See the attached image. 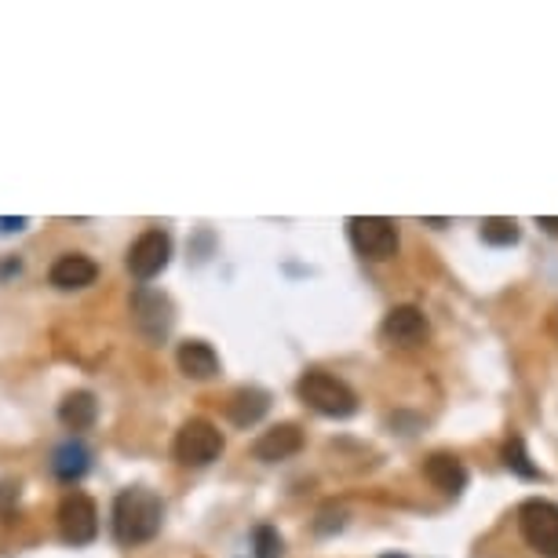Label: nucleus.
<instances>
[{
	"instance_id": "39448f33",
	"label": "nucleus",
	"mask_w": 558,
	"mask_h": 558,
	"mask_svg": "<svg viewBox=\"0 0 558 558\" xmlns=\"http://www.w3.org/2000/svg\"><path fill=\"white\" fill-rule=\"evenodd\" d=\"M347 234H351V245L362 252L365 259H395L398 256V223L387 216H354L347 219Z\"/></svg>"
},
{
	"instance_id": "1a4fd4ad",
	"label": "nucleus",
	"mask_w": 558,
	"mask_h": 558,
	"mask_svg": "<svg viewBox=\"0 0 558 558\" xmlns=\"http://www.w3.org/2000/svg\"><path fill=\"white\" fill-rule=\"evenodd\" d=\"M132 318L140 325V332H146L150 340H165L168 329H172V303L161 292L140 289L132 296Z\"/></svg>"
},
{
	"instance_id": "412c9836",
	"label": "nucleus",
	"mask_w": 558,
	"mask_h": 558,
	"mask_svg": "<svg viewBox=\"0 0 558 558\" xmlns=\"http://www.w3.org/2000/svg\"><path fill=\"white\" fill-rule=\"evenodd\" d=\"M536 227H544L547 234H558V216H541L536 219Z\"/></svg>"
},
{
	"instance_id": "5701e85b",
	"label": "nucleus",
	"mask_w": 558,
	"mask_h": 558,
	"mask_svg": "<svg viewBox=\"0 0 558 558\" xmlns=\"http://www.w3.org/2000/svg\"><path fill=\"white\" fill-rule=\"evenodd\" d=\"M384 558H391V555H384Z\"/></svg>"
},
{
	"instance_id": "7ed1b4c3",
	"label": "nucleus",
	"mask_w": 558,
	"mask_h": 558,
	"mask_svg": "<svg viewBox=\"0 0 558 558\" xmlns=\"http://www.w3.org/2000/svg\"><path fill=\"white\" fill-rule=\"evenodd\" d=\"M519 533L541 558H558V504L551 500H525L519 508Z\"/></svg>"
},
{
	"instance_id": "f257e3e1",
	"label": "nucleus",
	"mask_w": 558,
	"mask_h": 558,
	"mask_svg": "<svg viewBox=\"0 0 558 558\" xmlns=\"http://www.w3.org/2000/svg\"><path fill=\"white\" fill-rule=\"evenodd\" d=\"M161 519H165L161 497L143 486L121 489L118 500H113V536L129 547L154 541L157 530H161Z\"/></svg>"
},
{
	"instance_id": "6ab92c4d",
	"label": "nucleus",
	"mask_w": 558,
	"mask_h": 558,
	"mask_svg": "<svg viewBox=\"0 0 558 558\" xmlns=\"http://www.w3.org/2000/svg\"><path fill=\"white\" fill-rule=\"evenodd\" d=\"M252 544H256V558H281V536L274 525H256V533H252Z\"/></svg>"
},
{
	"instance_id": "2eb2a0df",
	"label": "nucleus",
	"mask_w": 558,
	"mask_h": 558,
	"mask_svg": "<svg viewBox=\"0 0 558 558\" xmlns=\"http://www.w3.org/2000/svg\"><path fill=\"white\" fill-rule=\"evenodd\" d=\"M99 416V402L88 391H73L66 395V402L59 405V420L66 430H88Z\"/></svg>"
},
{
	"instance_id": "0eeeda50",
	"label": "nucleus",
	"mask_w": 558,
	"mask_h": 558,
	"mask_svg": "<svg viewBox=\"0 0 558 558\" xmlns=\"http://www.w3.org/2000/svg\"><path fill=\"white\" fill-rule=\"evenodd\" d=\"M168 259H172V238L165 234V230H143L140 238L132 241V248H129V270H132V278L135 281H150L157 278L165 267H168Z\"/></svg>"
},
{
	"instance_id": "6e6552de",
	"label": "nucleus",
	"mask_w": 558,
	"mask_h": 558,
	"mask_svg": "<svg viewBox=\"0 0 558 558\" xmlns=\"http://www.w3.org/2000/svg\"><path fill=\"white\" fill-rule=\"evenodd\" d=\"M380 336L387 343L395 347H416L424 343L430 336V325H427V314L413 307V303H402V307H391L387 311V318L380 325Z\"/></svg>"
},
{
	"instance_id": "f3484780",
	"label": "nucleus",
	"mask_w": 558,
	"mask_h": 558,
	"mask_svg": "<svg viewBox=\"0 0 558 558\" xmlns=\"http://www.w3.org/2000/svg\"><path fill=\"white\" fill-rule=\"evenodd\" d=\"M504 463H508V468L519 478H530V482L541 478V468H533V463H530V452H525V441L519 435H514L508 446H504Z\"/></svg>"
},
{
	"instance_id": "dca6fc26",
	"label": "nucleus",
	"mask_w": 558,
	"mask_h": 558,
	"mask_svg": "<svg viewBox=\"0 0 558 558\" xmlns=\"http://www.w3.org/2000/svg\"><path fill=\"white\" fill-rule=\"evenodd\" d=\"M51 468H56L59 478H81L84 471H88V449L77 446V441H66L62 449H56V460H51Z\"/></svg>"
},
{
	"instance_id": "9b49d317",
	"label": "nucleus",
	"mask_w": 558,
	"mask_h": 558,
	"mask_svg": "<svg viewBox=\"0 0 558 558\" xmlns=\"http://www.w3.org/2000/svg\"><path fill=\"white\" fill-rule=\"evenodd\" d=\"M96 278H99V267L88 256H81V252H66V256H59L48 270V281L62 292L88 289Z\"/></svg>"
},
{
	"instance_id": "aec40b11",
	"label": "nucleus",
	"mask_w": 558,
	"mask_h": 558,
	"mask_svg": "<svg viewBox=\"0 0 558 558\" xmlns=\"http://www.w3.org/2000/svg\"><path fill=\"white\" fill-rule=\"evenodd\" d=\"M322 519H332V511H322ZM336 525V530H340L343 525V511H336V522H325V525H318V533H329Z\"/></svg>"
},
{
	"instance_id": "9d476101",
	"label": "nucleus",
	"mask_w": 558,
	"mask_h": 558,
	"mask_svg": "<svg viewBox=\"0 0 558 558\" xmlns=\"http://www.w3.org/2000/svg\"><path fill=\"white\" fill-rule=\"evenodd\" d=\"M300 449H303V430L296 424H278V427L263 430V435L256 438L252 457L263 460V463H278V460L296 457Z\"/></svg>"
},
{
	"instance_id": "423d86ee",
	"label": "nucleus",
	"mask_w": 558,
	"mask_h": 558,
	"mask_svg": "<svg viewBox=\"0 0 558 558\" xmlns=\"http://www.w3.org/2000/svg\"><path fill=\"white\" fill-rule=\"evenodd\" d=\"M59 533H62V541L73 544V547L96 541V536H99L96 500L84 497V493H70V497H62V504H59Z\"/></svg>"
},
{
	"instance_id": "ddd939ff",
	"label": "nucleus",
	"mask_w": 558,
	"mask_h": 558,
	"mask_svg": "<svg viewBox=\"0 0 558 558\" xmlns=\"http://www.w3.org/2000/svg\"><path fill=\"white\" fill-rule=\"evenodd\" d=\"M175 362L183 368V376H191V380H213L219 373V354L213 351V343H205V340H186L179 347Z\"/></svg>"
},
{
	"instance_id": "f03ea898",
	"label": "nucleus",
	"mask_w": 558,
	"mask_h": 558,
	"mask_svg": "<svg viewBox=\"0 0 558 558\" xmlns=\"http://www.w3.org/2000/svg\"><path fill=\"white\" fill-rule=\"evenodd\" d=\"M296 395L314 409V413H322V416L343 420V416H354L357 413V395L340 380V376L322 373V368H311V373L300 376Z\"/></svg>"
},
{
	"instance_id": "a211bd4d",
	"label": "nucleus",
	"mask_w": 558,
	"mask_h": 558,
	"mask_svg": "<svg viewBox=\"0 0 558 558\" xmlns=\"http://www.w3.org/2000/svg\"><path fill=\"white\" fill-rule=\"evenodd\" d=\"M519 223H514V219H482V241H486V245H497V248H504V245H514V241H519Z\"/></svg>"
},
{
	"instance_id": "4be33fe9",
	"label": "nucleus",
	"mask_w": 558,
	"mask_h": 558,
	"mask_svg": "<svg viewBox=\"0 0 558 558\" xmlns=\"http://www.w3.org/2000/svg\"><path fill=\"white\" fill-rule=\"evenodd\" d=\"M26 219H0V230H23Z\"/></svg>"
},
{
	"instance_id": "f8f14e48",
	"label": "nucleus",
	"mask_w": 558,
	"mask_h": 558,
	"mask_svg": "<svg viewBox=\"0 0 558 558\" xmlns=\"http://www.w3.org/2000/svg\"><path fill=\"white\" fill-rule=\"evenodd\" d=\"M424 478L435 489L446 493V497H460V493L468 489V468H463V460L452 457V452H435V457H427Z\"/></svg>"
},
{
	"instance_id": "20e7f679",
	"label": "nucleus",
	"mask_w": 558,
	"mask_h": 558,
	"mask_svg": "<svg viewBox=\"0 0 558 558\" xmlns=\"http://www.w3.org/2000/svg\"><path fill=\"white\" fill-rule=\"evenodd\" d=\"M227 441L219 435L216 424H208V420H186L183 427H179L175 435V460L186 463V468H208V463H216L223 457Z\"/></svg>"
},
{
	"instance_id": "4468645a",
	"label": "nucleus",
	"mask_w": 558,
	"mask_h": 558,
	"mask_svg": "<svg viewBox=\"0 0 558 558\" xmlns=\"http://www.w3.org/2000/svg\"><path fill=\"white\" fill-rule=\"evenodd\" d=\"M267 409H270L267 391H259V387H241V391H234V398L227 402V416L234 427H252V424H259Z\"/></svg>"
}]
</instances>
